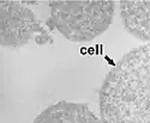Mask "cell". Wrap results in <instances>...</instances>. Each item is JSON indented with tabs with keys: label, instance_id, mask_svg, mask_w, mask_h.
<instances>
[{
	"label": "cell",
	"instance_id": "cell-1",
	"mask_svg": "<svg viewBox=\"0 0 150 123\" xmlns=\"http://www.w3.org/2000/svg\"><path fill=\"white\" fill-rule=\"evenodd\" d=\"M98 106L102 123H150V43L131 49L109 69Z\"/></svg>",
	"mask_w": 150,
	"mask_h": 123
},
{
	"label": "cell",
	"instance_id": "cell-2",
	"mask_svg": "<svg viewBox=\"0 0 150 123\" xmlns=\"http://www.w3.org/2000/svg\"><path fill=\"white\" fill-rule=\"evenodd\" d=\"M49 23L71 42H89L108 30L114 18L112 0H53Z\"/></svg>",
	"mask_w": 150,
	"mask_h": 123
},
{
	"label": "cell",
	"instance_id": "cell-3",
	"mask_svg": "<svg viewBox=\"0 0 150 123\" xmlns=\"http://www.w3.org/2000/svg\"><path fill=\"white\" fill-rule=\"evenodd\" d=\"M47 34L34 12L19 1H0V43L19 48Z\"/></svg>",
	"mask_w": 150,
	"mask_h": 123
},
{
	"label": "cell",
	"instance_id": "cell-4",
	"mask_svg": "<svg viewBox=\"0 0 150 123\" xmlns=\"http://www.w3.org/2000/svg\"><path fill=\"white\" fill-rule=\"evenodd\" d=\"M33 123H102L84 103L61 101L46 108Z\"/></svg>",
	"mask_w": 150,
	"mask_h": 123
},
{
	"label": "cell",
	"instance_id": "cell-5",
	"mask_svg": "<svg viewBox=\"0 0 150 123\" xmlns=\"http://www.w3.org/2000/svg\"><path fill=\"white\" fill-rule=\"evenodd\" d=\"M119 8L125 29L138 40L150 41V0H121Z\"/></svg>",
	"mask_w": 150,
	"mask_h": 123
}]
</instances>
